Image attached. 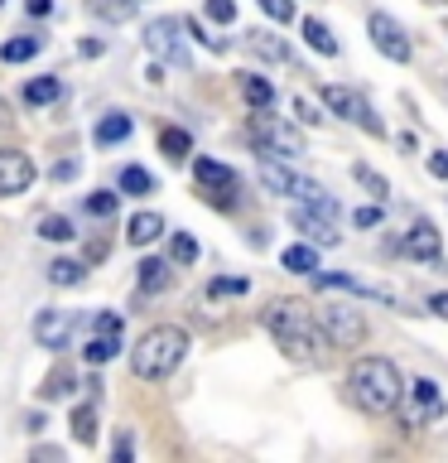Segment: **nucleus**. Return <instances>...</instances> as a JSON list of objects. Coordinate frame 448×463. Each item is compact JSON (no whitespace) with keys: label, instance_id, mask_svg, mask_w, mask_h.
Listing matches in <instances>:
<instances>
[{"label":"nucleus","instance_id":"obj_10","mask_svg":"<svg viewBox=\"0 0 448 463\" xmlns=\"http://www.w3.org/2000/svg\"><path fill=\"white\" fill-rule=\"evenodd\" d=\"M260 184L275 188V194H289V198H313V194H318L309 179H299V174L285 169L280 159H260Z\"/></svg>","mask_w":448,"mask_h":463},{"label":"nucleus","instance_id":"obj_2","mask_svg":"<svg viewBox=\"0 0 448 463\" xmlns=\"http://www.w3.org/2000/svg\"><path fill=\"white\" fill-rule=\"evenodd\" d=\"M347 386H352V401L367 415L400 411V396H405V382H400V372L390 357H357L352 372H347Z\"/></svg>","mask_w":448,"mask_h":463},{"label":"nucleus","instance_id":"obj_17","mask_svg":"<svg viewBox=\"0 0 448 463\" xmlns=\"http://www.w3.org/2000/svg\"><path fill=\"white\" fill-rule=\"evenodd\" d=\"M63 97V82L58 78H34V82H24V101L29 107H49V101Z\"/></svg>","mask_w":448,"mask_h":463},{"label":"nucleus","instance_id":"obj_12","mask_svg":"<svg viewBox=\"0 0 448 463\" xmlns=\"http://www.w3.org/2000/svg\"><path fill=\"white\" fill-rule=\"evenodd\" d=\"M72 328H78V318H72L68 309H43L34 318V338L43 347H68L72 343Z\"/></svg>","mask_w":448,"mask_h":463},{"label":"nucleus","instance_id":"obj_41","mask_svg":"<svg viewBox=\"0 0 448 463\" xmlns=\"http://www.w3.org/2000/svg\"><path fill=\"white\" fill-rule=\"evenodd\" d=\"M429 309L439 314V318H448V295H429Z\"/></svg>","mask_w":448,"mask_h":463},{"label":"nucleus","instance_id":"obj_43","mask_svg":"<svg viewBox=\"0 0 448 463\" xmlns=\"http://www.w3.org/2000/svg\"><path fill=\"white\" fill-rule=\"evenodd\" d=\"M24 5H29V14H49L53 0H24Z\"/></svg>","mask_w":448,"mask_h":463},{"label":"nucleus","instance_id":"obj_46","mask_svg":"<svg viewBox=\"0 0 448 463\" xmlns=\"http://www.w3.org/2000/svg\"><path fill=\"white\" fill-rule=\"evenodd\" d=\"M0 5H5V0H0Z\"/></svg>","mask_w":448,"mask_h":463},{"label":"nucleus","instance_id":"obj_23","mask_svg":"<svg viewBox=\"0 0 448 463\" xmlns=\"http://www.w3.org/2000/svg\"><path fill=\"white\" fill-rule=\"evenodd\" d=\"M126 136H130V116H121V111L107 116V121L97 126V145H121Z\"/></svg>","mask_w":448,"mask_h":463},{"label":"nucleus","instance_id":"obj_8","mask_svg":"<svg viewBox=\"0 0 448 463\" xmlns=\"http://www.w3.org/2000/svg\"><path fill=\"white\" fill-rule=\"evenodd\" d=\"M367 29H371V39H376V49H381L390 63H410V39H405V29L390 20V14H371L367 20Z\"/></svg>","mask_w":448,"mask_h":463},{"label":"nucleus","instance_id":"obj_42","mask_svg":"<svg viewBox=\"0 0 448 463\" xmlns=\"http://www.w3.org/2000/svg\"><path fill=\"white\" fill-rule=\"evenodd\" d=\"M357 222H361V227H376V222H381V213H376V208H361Z\"/></svg>","mask_w":448,"mask_h":463},{"label":"nucleus","instance_id":"obj_7","mask_svg":"<svg viewBox=\"0 0 448 463\" xmlns=\"http://www.w3.org/2000/svg\"><path fill=\"white\" fill-rule=\"evenodd\" d=\"M323 101H328V107L338 111V116H347V121H357L361 130H367V136H386V126L376 121V111H371L367 101H361V97L352 92V87H338V82H328V87H323Z\"/></svg>","mask_w":448,"mask_h":463},{"label":"nucleus","instance_id":"obj_14","mask_svg":"<svg viewBox=\"0 0 448 463\" xmlns=\"http://www.w3.org/2000/svg\"><path fill=\"white\" fill-rule=\"evenodd\" d=\"M410 401H415L410 425H419V420H439V415H443V396H439V386H434L429 376H419V382H410Z\"/></svg>","mask_w":448,"mask_h":463},{"label":"nucleus","instance_id":"obj_31","mask_svg":"<svg viewBox=\"0 0 448 463\" xmlns=\"http://www.w3.org/2000/svg\"><path fill=\"white\" fill-rule=\"evenodd\" d=\"M159 145H164V155H169V159H183L188 150H193V140H188L183 130H173V126L164 130V136H159Z\"/></svg>","mask_w":448,"mask_h":463},{"label":"nucleus","instance_id":"obj_21","mask_svg":"<svg viewBox=\"0 0 448 463\" xmlns=\"http://www.w3.org/2000/svg\"><path fill=\"white\" fill-rule=\"evenodd\" d=\"M303 39H309V49H318V53H338V39H332V29L323 24V20H303Z\"/></svg>","mask_w":448,"mask_h":463},{"label":"nucleus","instance_id":"obj_26","mask_svg":"<svg viewBox=\"0 0 448 463\" xmlns=\"http://www.w3.org/2000/svg\"><path fill=\"white\" fill-rule=\"evenodd\" d=\"M39 237H43V241H68V237H78V232H72L68 217L49 213V217H39Z\"/></svg>","mask_w":448,"mask_h":463},{"label":"nucleus","instance_id":"obj_28","mask_svg":"<svg viewBox=\"0 0 448 463\" xmlns=\"http://www.w3.org/2000/svg\"><path fill=\"white\" fill-rule=\"evenodd\" d=\"M169 256L179 260V266H193V260H198V241L188 237V232H173V241H169Z\"/></svg>","mask_w":448,"mask_h":463},{"label":"nucleus","instance_id":"obj_5","mask_svg":"<svg viewBox=\"0 0 448 463\" xmlns=\"http://www.w3.org/2000/svg\"><path fill=\"white\" fill-rule=\"evenodd\" d=\"M318 328H323L328 347H361V338H367V318H361L357 309H347V304L318 309Z\"/></svg>","mask_w":448,"mask_h":463},{"label":"nucleus","instance_id":"obj_3","mask_svg":"<svg viewBox=\"0 0 448 463\" xmlns=\"http://www.w3.org/2000/svg\"><path fill=\"white\" fill-rule=\"evenodd\" d=\"M183 353H188V333L173 328V324H154L135 347H130V372H135L140 382H164V376L183 362Z\"/></svg>","mask_w":448,"mask_h":463},{"label":"nucleus","instance_id":"obj_19","mask_svg":"<svg viewBox=\"0 0 448 463\" xmlns=\"http://www.w3.org/2000/svg\"><path fill=\"white\" fill-rule=\"evenodd\" d=\"M68 425H72V439L78 444H92L97 439V405H78Z\"/></svg>","mask_w":448,"mask_h":463},{"label":"nucleus","instance_id":"obj_24","mask_svg":"<svg viewBox=\"0 0 448 463\" xmlns=\"http://www.w3.org/2000/svg\"><path fill=\"white\" fill-rule=\"evenodd\" d=\"M121 194H130V198H145V194H154V179L145 174L140 165H130L126 174H121Z\"/></svg>","mask_w":448,"mask_h":463},{"label":"nucleus","instance_id":"obj_4","mask_svg":"<svg viewBox=\"0 0 448 463\" xmlns=\"http://www.w3.org/2000/svg\"><path fill=\"white\" fill-rule=\"evenodd\" d=\"M251 136H256V145L266 155H280V159H299L303 155V136L294 126L275 121L270 107H260V116H251Z\"/></svg>","mask_w":448,"mask_h":463},{"label":"nucleus","instance_id":"obj_1","mask_svg":"<svg viewBox=\"0 0 448 463\" xmlns=\"http://www.w3.org/2000/svg\"><path fill=\"white\" fill-rule=\"evenodd\" d=\"M260 318H266L270 338L285 347V357L309 362V367H318V362L328 357V338H323V328H318V314H309V304H299V299H275Z\"/></svg>","mask_w":448,"mask_h":463},{"label":"nucleus","instance_id":"obj_37","mask_svg":"<svg viewBox=\"0 0 448 463\" xmlns=\"http://www.w3.org/2000/svg\"><path fill=\"white\" fill-rule=\"evenodd\" d=\"M357 184H361V188H371L376 198H386V179H381V174H371L367 165H357Z\"/></svg>","mask_w":448,"mask_h":463},{"label":"nucleus","instance_id":"obj_33","mask_svg":"<svg viewBox=\"0 0 448 463\" xmlns=\"http://www.w3.org/2000/svg\"><path fill=\"white\" fill-rule=\"evenodd\" d=\"M92 10H97V14H107V20H130V10H135V0H116V5H111V0H97Z\"/></svg>","mask_w":448,"mask_h":463},{"label":"nucleus","instance_id":"obj_30","mask_svg":"<svg viewBox=\"0 0 448 463\" xmlns=\"http://www.w3.org/2000/svg\"><path fill=\"white\" fill-rule=\"evenodd\" d=\"M116 347H121L116 338H92V343L82 347V357L92 362V367H101V362H111V357H116Z\"/></svg>","mask_w":448,"mask_h":463},{"label":"nucleus","instance_id":"obj_32","mask_svg":"<svg viewBox=\"0 0 448 463\" xmlns=\"http://www.w3.org/2000/svg\"><path fill=\"white\" fill-rule=\"evenodd\" d=\"M92 328H97V338H116V343H121V314H111V309H101L97 318H92Z\"/></svg>","mask_w":448,"mask_h":463},{"label":"nucleus","instance_id":"obj_39","mask_svg":"<svg viewBox=\"0 0 448 463\" xmlns=\"http://www.w3.org/2000/svg\"><path fill=\"white\" fill-rule=\"evenodd\" d=\"M294 111H299V121H323V116L309 107V97H299V101H294Z\"/></svg>","mask_w":448,"mask_h":463},{"label":"nucleus","instance_id":"obj_6","mask_svg":"<svg viewBox=\"0 0 448 463\" xmlns=\"http://www.w3.org/2000/svg\"><path fill=\"white\" fill-rule=\"evenodd\" d=\"M183 34H188V24L173 20V14H169V20H154L150 24V53L164 58V63H173V68H188V63H193V49H188Z\"/></svg>","mask_w":448,"mask_h":463},{"label":"nucleus","instance_id":"obj_44","mask_svg":"<svg viewBox=\"0 0 448 463\" xmlns=\"http://www.w3.org/2000/svg\"><path fill=\"white\" fill-rule=\"evenodd\" d=\"M0 130H10V111H5V101H0Z\"/></svg>","mask_w":448,"mask_h":463},{"label":"nucleus","instance_id":"obj_11","mask_svg":"<svg viewBox=\"0 0 448 463\" xmlns=\"http://www.w3.org/2000/svg\"><path fill=\"white\" fill-rule=\"evenodd\" d=\"M289 222H294L313 246H338V217H328L318 208H294V213H289Z\"/></svg>","mask_w":448,"mask_h":463},{"label":"nucleus","instance_id":"obj_20","mask_svg":"<svg viewBox=\"0 0 448 463\" xmlns=\"http://www.w3.org/2000/svg\"><path fill=\"white\" fill-rule=\"evenodd\" d=\"M169 280H173V275H169L164 260H140V289H145V295H150V289H154V295H159V289H169Z\"/></svg>","mask_w":448,"mask_h":463},{"label":"nucleus","instance_id":"obj_35","mask_svg":"<svg viewBox=\"0 0 448 463\" xmlns=\"http://www.w3.org/2000/svg\"><path fill=\"white\" fill-rule=\"evenodd\" d=\"M208 20L231 24V20H237V0H208Z\"/></svg>","mask_w":448,"mask_h":463},{"label":"nucleus","instance_id":"obj_27","mask_svg":"<svg viewBox=\"0 0 448 463\" xmlns=\"http://www.w3.org/2000/svg\"><path fill=\"white\" fill-rule=\"evenodd\" d=\"M241 97L260 111V107H270V101H275V87H270L266 78H246V82H241Z\"/></svg>","mask_w":448,"mask_h":463},{"label":"nucleus","instance_id":"obj_18","mask_svg":"<svg viewBox=\"0 0 448 463\" xmlns=\"http://www.w3.org/2000/svg\"><path fill=\"white\" fill-rule=\"evenodd\" d=\"M285 270H294V275H313V270H318V251H313V241L289 246V251H285Z\"/></svg>","mask_w":448,"mask_h":463},{"label":"nucleus","instance_id":"obj_15","mask_svg":"<svg viewBox=\"0 0 448 463\" xmlns=\"http://www.w3.org/2000/svg\"><path fill=\"white\" fill-rule=\"evenodd\" d=\"M405 251H410L415 260H439V227L434 222H415L410 232H405Z\"/></svg>","mask_w":448,"mask_h":463},{"label":"nucleus","instance_id":"obj_25","mask_svg":"<svg viewBox=\"0 0 448 463\" xmlns=\"http://www.w3.org/2000/svg\"><path fill=\"white\" fill-rule=\"evenodd\" d=\"M82 275H87L82 260H68V256H58L53 266H49V280L53 285H82Z\"/></svg>","mask_w":448,"mask_h":463},{"label":"nucleus","instance_id":"obj_22","mask_svg":"<svg viewBox=\"0 0 448 463\" xmlns=\"http://www.w3.org/2000/svg\"><path fill=\"white\" fill-rule=\"evenodd\" d=\"M39 43H43V39H34V34H20V39H10L5 49H0V58H5V63H29V58L39 53Z\"/></svg>","mask_w":448,"mask_h":463},{"label":"nucleus","instance_id":"obj_36","mask_svg":"<svg viewBox=\"0 0 448 463\" xmlns=\"http://www.w3.org/2000/svg\"><path fill=\"white\" fill-rule=\"evenodd\" d=\"M87 213H92V217H111L116 213V194H92V198H87Z\"/></svg>","mask_w":448,"mask_h":463},{"label":"nucleus","instance_id":"obj_40","mask_svg":"<svg viewBox=\"0 0 448 463\" xmlns=\"http://www.w3.org/2000/svg\"><path fill=\"white\" fill-rule=\"evenodd\" d=\"M429 169L439 174V179H448V155H443V150H439V155H429Z\"/></svg>","mask_w":448,"mask_h":463},{"label":"nucleus","instance_id":"obj_34","mask_svg":"<svg viewBox=\"0 0 448 463\" xmlns=\"http://www.w3.org/2000/svg\"><path fill=\"white\" fill-rule=\"evenodd\" d=\"M260 10H266V14H270L275 24L294 20V0H260Z\"/></svg>","mask_w":448,"mask_h":463},{"label":"nucleus","instance_id":"obj_9","mask_svg":"<svg viewBox=\"0 0 448 463\" xmlns=\"http://www.w3.org/2000/svg\"><path fill=\"white\" fill-rule=\"evenodd\" d=\"M34 184V165L24 150H0V198H14Z\"/></svg>","mask_w":448,"mask_h":463},{"label":"nucleus","instance_id":"obj_29","mask_svg":"<svg viewBox=\"0 0 448 463\" xmlns=\"http://www.w3.org/2000/svg\"><path fill=\"white\" fill-rule=\"evenodd\" d=\"M251 49L266 53V58H275V63H280V58H289V49H285L275 34H266V29H256V34H251Z\"/></svg>","mask_w":448,"mask_h":463},{"label":"nucleus","instance_id":"obj_16","mask_svg":"<svg viewBox=\"0 0 448 463\" xmlns=\"http://www.w3.org/2000/svg\"><path fill=\"white\" fill-rule=\"evenodd\" d=\"M159 232H164V217H159V213H135V217L126 222V241H130V246H150Z\"/></svg>","mask_w":448,"mask_h":463},{"label":"nucleus","instance_id":"obj_45","mask_svg":"<svg viewBox=\"0 0 448 463\" xmlns=\"http://www.w3.org/2000/svg\"><path fill=\"white\" fill-rule=\"evenodd\" d=\"M439 78H443V87H448V72H439Z\"/></svg>","mask_w":448,"mask_h":463},{"label":"nucleus","instance_id":"obj_13","mask_svg":"<svg viewBox=\"0 0 448 463\" xmlns=\"http://www.w3.org/2000/svg\"><path fill=\"white\" fill-rule=\"evenodd\" d=\"M193 179L208 188V194H222V198L237 194V174L227 165H217V159H193Z\"/></svg>","mask_w":448,"mask_h":463},{"label":"nucleus","instance_id":"obj_38","mask_svg":"<svg viewBox=\"0 0 448 463\" xmlns=\"http://www.w3.org/2000/svg\"><path fill=\"white\" fill-rule=\"evenodd\" d=\"M208 289H212V295H241V289H246V280H212Z\"/></svg>","mask_w":448,"mask_h":463}]
</instances>
